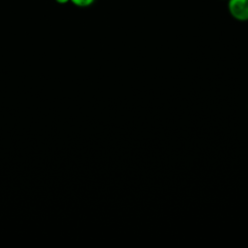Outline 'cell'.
I'll return each mask as SVG.
<instances>
[{"instance_id": "cell-1", "label": "cell", "mask_w": 248, "mask_h": 248, "mask_svg": "<svg viewBox=\"0 0 248 248\" xmlns=\"http://www.w3.org/2000/svg\"><path fill=\"white\" fill-rule=\"evenodd\" d=\"M228 9L234 19L248 20V0H228Z\"/></svg>"}, {"instance_id": "cell-2", "label": "cell", "mask_w": 248, "mask_h": 248, "mask_svg": "<svg viewBox=\"0 0 248 248\" xmlns=\"http://www.w3.org/2000/svg\"><path fill=\"white\" fill-rule=\"evenodd\" d=\"M70 1H72V3H74L78 7H87L94 2V0H70Z\"/></svg>"}, {"instance_id": "cell-3", "label": "cell", "mask_w": 248, "mask_h": 248, "mask_svg": "<svg viewBox=\"0 0 248 248\" xmlns=\"http://www.w3.org/2000/svg\"><path fill=\"white\" fill-rule=\"evenodd\" d=\"M58 3H61V4H64V3H67L69 0H56Z\"/></svg>"}]
</instances>
